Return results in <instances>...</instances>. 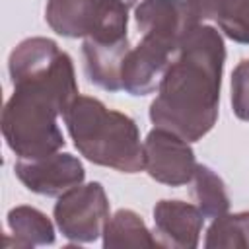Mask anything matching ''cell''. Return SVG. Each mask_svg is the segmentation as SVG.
<instances>
[{"label":"cell","mask_w":249,"mask_h":249,"mask_svg":"<svg viewBox=\"0 0 249 249\" xmlns=\"http://www.w3.org/2000/svg\"><path fill=\"white\" fill-rule=\"evenodd\" d=\"M204 247H249V212L222 214L210 224Z\"/></svg>","instance_id":"17"},{"label":"cell","mask_w":249,"mask_h":249,"mask_svg":"<svg viewBox=\"0 0 249 249\" xmlns=\"http://www.w3.org/2000/svg\"><path fill=\"white\" fill-rule=\"evenodd\" d=\"M191 196L204 218H218L230 210V195L222 177L208 165L198 163L191 179Z\"/></svg>","instance_id":"15"},{"label":"cell","mask_w":249,"mask_h":249,"mask_svg":"<svg viewBox=\"0 0 249 249\" xmlns=\"http://www.w3.org/2000/svg\"><path fill=\"white\" fill-rule=\"evenodd\" d=\"M53 214L60 233L68 241L91 243L103 235L111 218L109 198L101 183H80L58 196Z\"/></svg>","instance_id":"6"},{"label":"cell","mask_w":249,"mask_h":249,"mask_svg":"<svg viewBox=\"0 0 249 249\" xmlns=\"http://www.w3.org/2000/svg\"><path fill=\"white\" fill-rule=\"evenodd\" d=\"M200 21L210 19L228 39L249 45V0H193Z\"/></svg>","instance_id":"13"},{"label":"cell","mask_w":249,"mask_h":249,"mask_svg":"<svg viewBox=\"0 0 249 249\" xmlns=\"http://www.w3.org/2000/svg\"><path fill=\"white\" fill-rule=\"evenodd\" d=\"M204 216L196 204L163 198L154 206V237L158 245L193 249L198 245Z\"/></svg>","instance_id":"11"},{"label":"cell","mask_w":249,"mask_h":249,"mask_svg":"<svg viewBox=\"0 0 249 249\" xmlns=\"http://www.w3.org/2000/svg\"><path fill=\"white\" fill-rule=\"evenodd\" d=\"M134 21L142 35H156L175 45L202 23L193 0H142L134 10Z\"/></svg>","instance_id":"10"},{"label":"cell","mask_w":249,"mask_h":249,"mask_svg":"<svg viewBox=\"0 0 249 249\" xmlns=\"http://www.w3.org/2000/svg\"><path fill=\"white\" fill-rule=\"evenodd\" d=\"M8 230L16 247H39L54 243V228L45 212L33 206H16L8 212Z\"/></svg>","instance_id":"14"},{"label":"cell","mask_w":249,"mask_h":249,"mask_svg":"<svg viewBox=\"0 0 249 249\" xmlns=\"http://www.w3.org/2000/svg\"><path fill=\"white\" fill-rule=\"evenodd\" d=\"M8 72L12 86L19 82H41L58 91L68 103L80 95L70 54L49 37H27L18 43L10 53Z\"/></svg>","instance_id":"5"},{"label":"cell","mask_w":249,"mask_h":249,"mask_svg":"<svg viewBox=\"0 0 249 249\" xmlns=\"http://www.w3.org/2000/svg\"><path fill=\"white\" fill-rule=\"evenodd\" d=\"M121 2H123V4H126V6L130 8V6H136V2H138V0H121Z\"/></svg>","instance_id":"19"},{"label":"cell","mask_w":249,"mask_h":249,"mask_svg":"<svg viewBox=\"0 0 249 249\" xmlns=\"http://www.w3.org/2000/svg\"><path fill=\"white\" fill-rule=\"evenodd\" d=\"M128 51H130L128 37L115 39V41L84 39L82 58H84V72L89 84L105 91H121L123 62Z\"/></svg>","instance_id":"12"},{"label":"cell","mask_w":249,"mask_h":249,"mask_svg":"<svg viewBox=\"0 0 249 249\" xmlns=\"http://www.w3.org/2000/svg\"><path fill=\"white\" fill-rule=\"evenodd\" d=\"M158 245L154 231H150L144 220L130 208L117 210L103 231V247H154Z\"/></svg>","instance_id":"16"},{"label":"cell","mask_w":249,"mask_h":249,"mask_svg":"<svg viewBox=\"0 0 249 249\" xmlns=\"http://www.w3.org/2000/svg\"><path fill=\"white\" fill-rule=\"evenodd\" d=\"M179 45L156 35H142L136 47H130L123 62V89L130 95H150L158 91L160 82L171 64Z\"/></svg>","instance_id":"8"},{"label":"cell","mask_w":249,"mask_h":249,"mask_svg":"<svg viewBox=\"0 0 249 249\" xmlns=\"http://www.w3.org/2000/svg\"><path fill=\"white\" fill-rule=\"evenodd\" d=\"M126 10L121 0H47L45 21L68 39L115 41L128 37Z\"/></svg>","instance_id":"4"},{"label":"cell","mask_w":249,"mask_h":249,"mask_svg":"<svg viewBox=\"0 0 249 249\" xmlns=\"http://www.w3.org/2000/svg\"><path fill=\"white\" fill-rule=\"evenodd\" d=\"M231 107L237 119L249 121V58H243L231 72Z\"/></svg>","instance_id":"18"},{"label":"cell","mask_w":249,"mask_h":249,"mask_svg":"<svg viewBox=\"0 0 249 249\" xmlns=\"http://www.w3.org/2000/svg\"><path fill=\"white\" fill-rule=\"evenodd\" d=\"M142 150L144 171L154 181L169 187H181L191 183L198 163L195 160L193 148L185 138L167 128L154 126L146 134Z\"/></svg>","instance_id":"7"},{"label":"cell","mask_w":249,"mask_h":249,"mask_svg":"<svg viewBox=\"0 0 249 249\" xmlns=\"http://www.w3.org/2000/svg\"><path fill=\"white\" fill-rule=\"evenodd\" d=\"M14 171L27 191L43 196H60L86 177L82 161L66 152H54L35 160H18Z\"/></svg>","instance_id":"9"},{"label":"cell","mask_w":249,"mask_h":249,"mask_svg":"<svg viewBox=\"0 0 249 249\" xmlns=\"http://www.w3.org/2000/svg\"><path fill=\"white\" fill-rule=\"evenodd\" d=\"M70 103L41 82L14 84V93L2 111V134L18 160H35L64 146L56 119Z\"/></svg>","instance_id":"3"},{"label":"cell","mask_w":249,"mask_h":249,"mask_svg":"<svg viewBox=\"0 0 249 249\" xmlns=\"http://www.w3.org/2000/svg\"><path fill=\"white\" fill-rule=\"evenodd\" d=\"M76 150L91 163L121 173L144 169L140 132L132 117L91 95H78L62 115Z\"/></svg>","instance_id":"2"},{"label":"cell","mask_w":249,"mask_h":249,"mask_svg":"<svg viewBox=\"0 0 249 249\" xmlns=\"http://www.w3.org/2000/svg\"><path fill=\"white\" fill-rule=\"evenodd\" d=\"M224 62L222 33L212 25H196L181 41L160 82L150 105L154 126L167 128L187 142L206 136L218 121Z\"/></svg>","instance_id":"1"}]
</instances>
